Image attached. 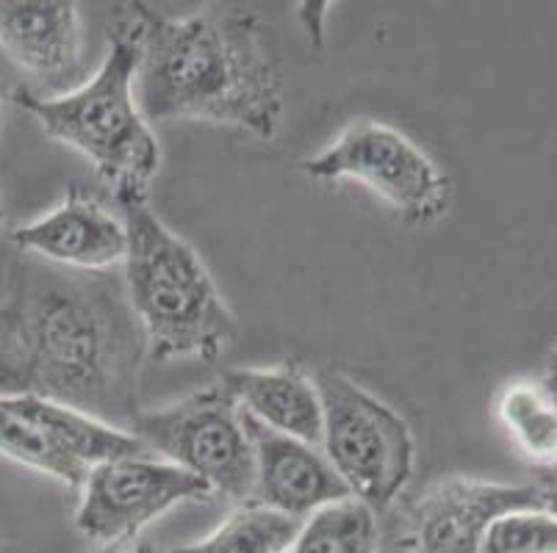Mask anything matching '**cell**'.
Returning <instances> with one entry per match:
<instances>
[{
    "label": "cell",
    "mask_w": 557,
    "mask_h": 553,
    "mask_svg": "<svg viewBox=\"0 0 557 553\" xmlns=\"http://www.w3.org/2000/svg\"><path fill=\"white\" fill-rule=\"evenodd\" d=\"M81 42L73 0H0V48L25 73L70 78L81 67Z\"/></svg>",
    "instance_id": "4fadbf2b"
},
{
    "label": "cell",
    "mask_w": 557,
    "mask_h": 553,
    "mask_svg": "<svg viewBox=\"0 0 557 553\" xmlns=\"http://www.w3.org/2000/svg\"><path fill=\"white\" fill-rule=\"evenodd\" d=\"M499 420L510 438L541 468L557 463V404L544 385L513 382L496 402Z\"/></svg>",
    "instance_id": "2e32d148"
},
{
    "label": "cell",
    "mask_w": 557,
    "mask_h": 553,
    "mask_svg": "<svg viewBox=\"0 0 557 553\" xmlns=\"http://www.w3.org/2000/svg\"><path fill=\"white\" fill-rule=\"evenodd\" d=\"M322 449L349 495L377 515L394 504L413 474L417 445L408 420L338 368H319Z\"/></svg>",
    "instance_id": "5b68a950"
},
{
    "label": "cell",
    "mask_w": 557,
    "mask_h": 553,
    "mask_svg": "<svg viewBox=\"0 0 557 553\" xmlns=\"http://www.w3.org/2000/svg\"><path fill=\"white\" fill-rule=\"evenodd\" d=\"M313 180H358L388 202L408 225H430L447 211L449 180L428 152L392 125L349 122L331 147L302 161Z\"/></svg>",
    "instance_id": "52a82bcc"
},
{
    "label": "cell",
    "mask_w": 557,
    "mask_h": 553,
    "mask_svg": "<svg viewBox=\"0 0 557 553\" xmlns=\"http://www.w3.org/2000/svg\"><path fill=\"white\" fill-rule=\"evenodd\" d=\"M0 222H3V213H0Z\"/></svg>",
    "instance_id": "484cf974"
},
{
    "label": "cell",
    "mask_w": 557,
    "mask_h": 553,
    "mask_svg": "<svg viewBox=\"0 0 557 553\" xmlns=\"http://www.w3.org/2000/svg\"><path fill=\"white\" fill-rule=\"evenodd\" d=\"M541 487L544 490H557V463H552L549 468H541Z\"/></svg>",
    "instance_id": "7402d4cb"
},
{
    "label": "cell",
    "mask_w": 557,
    "mask_h": 553,
    "mask_svg": "<svg viewBox=\"0 0 557 553\" xmlns=\"http://www.w3.org/2000/svg\"><path fill=\"white\" fill-rule=\"evenodd\" d=\"M125 225V297L148 357L214 363L236 341V318L191 243L172 232L148 197H114Z\"/></svg>",
    "instance_id": "3957f363"
},
{
    "label": "cell",
    "mask_w": 557,
    "mask_h": 553,
    "mask_svg": "<svg viewBox=\"0 0 557 553\" xmlns=\"http://www.w3.org/2000/svg\"><path fill=\"white\" fill-rule=\"evenodd\" d=\"M530 510H544L541 487L444 479L410 506L408 548L413 553H480L496 517Z\"/></svg>",
    "instance_id": "30bf717a"
},
{
    "label": "cell",
    "mask_w": 557,
    "mask_h": 553,
    "mask_svg": "<svg viewBox=\"0 0 557 553\" xmlns=\"http://www.w3.org/2000/svg\"><path fill=\"white\" fill-rule=\"evenodd\" d=\"M220 382L252 420L272 432L311 445L322 443V402L317 382L297 365L231 368L222 372Z\"/></svg>",
    "instance_id": "5bb4252c"
},
{
    "label": "cell",
    "mask_w": 557,
    "mask_h": 553,
    "mask_svg": "<svg viewBox=\"0 0 557 553\" xmlns=\"http://www.w3.org/2000/svg\"><path fill=\"white\" fill-rule=\"evenodd\" d=\"M541 504H544V512L557 517V490H544L541 487Z\"/></svg>",
    "instance_id": "603a6c76"
},
{
    "label": "cell",
    "mask_w": 557,
    "mask_h": 553,
    "mask_svg": "<svg viewBox=\"0 0 557 553\" xmlns=\"http://www.w3.org/2000/svg\"><path fill=\"white\" fill-rule=\"evenodd\" d=\"M23 393H34L28 363L23 357V349H7L0 352V399Z\"/></svg>",
    "instance_id": "d6986e66"
},
{
    "label": "cell",
    "mask_w": 557,
    "mask_h": 553,
    "mask_svg": "<svg viewBox=\"0 0 557 553\" xmlns=\"http://www.w3.org/2000/svg\"><path fill=\"white\" fill-rule=\"evenodd\" d=\"M3 100H7V86L0 84V105H3Z\"/></svg>",
    "instance_id": "d4e9b609"
},
{
    "label": "cell",
    "mask_w": 557,
    "mask_h": 553,
    "mask_svg": "<svg viewBox=\"0 0 557 553\" xmlns=\"http://www.w3.org/2000/svg\"><path fill=\"white\" fill-rule=\"evenodd\" d=\"M20 313V349L32 388L50 402L67 404L131 429L145 335L128 297L109 280H62L34 293Z\"/></svg>",
    "instance_id": "7a4b0ae2"
},
{
    "label": "cell",
    "mask_w": 557,
    "mask_h": 553,
    "mask_svg": "<svg viewBox=\"0 0 557 553\" xmlns=\"http://www.w3.org/2000/svg\"><path fill=\"white\" fill-rule=\"evenodd\" d=\"M20 349V313L17 307H0V352Z\"/></svg>",
    "instance_id": "ffe728a7"
},
{
    "label": "cell",
    "mask_w": 557,
    "mask_h": 553,
    "mask_svg": "<svg viewBox=\"0 0 557 553\" xmlns=\"http://www.w3.org/2000/svg\"><path fill=\"white\" fill-rule=\"evenodd\" d=\"M211 490L178 465L148 454L106 460L86 474L75 526L86 540L106 548H125L156 517L184 501L209 499Z\"/></svg>",
    "instance_id": "9c48e42d"
},
{
    "label": "cell",
    "mask_w": 557,
    "mask_h": 553,
    "mask_svg": "<svg viewBox=\"0 0 557 553\" xmlns=\"http://www.w3.org/2000/svg\"><path fill=\"white\" fill-rule=\"evenodd\" d=\"M136 105L150 122L195 120L275 139L283 95L256 14L206 7L161 17L141 3Z\"/></svg>",
    "instance_id": "6da1fadb"
},
{
    "label": "cell",
    "mask_w": 557,
    "mask_h": 553,
    "mask_svg": "<svg viewBox=\"0 0 557 553\" xmlns=\"http://www.w3.org/2000/svg\"><path fill=\"white\" fill-rule=\"evenodd\" d=\"M302 520L258 504H242L206 540L166 553H292Z\"/></svg>",
    "instance_id": "9a60e30c"
},
{
    "label": "cell",
    "mask_w": 557,
    "mask_h": 553,
    "mask_svg": "<svg viewBox=\"0 0 557 553\" xmlns=\"http://www.w3.org/2000/svg\"><path fill=\"white\" fill-rule=\"evenodd\" d=\"M128 432L150 454L200 479L211 495L220 493L242 504L250 501L256 449L245 413L222 382L161 410H139Z\"/></svg>",
    "instance_id": "8992f818"
},
{
    "label": "cell",
    "mask_w": 557,
    "mask_h": 553,
    "mask_svg": "<svg viewBox=\"0 0 557 553\" xmlns=\"http://www.w3.org/2000/svg\"><path fill=\"white\" fill-rule=\"evenodd\" d=\"M20 250L81 272H103L125 261L128 236L120 213L84 189H70L53 211L14 230Z\"/></svg>",
    "instance_id": "7c38bea8"
},
{
    "label": "cell",
    "mask_w": 557,
    "mask_h": 553,
    "mask_svg": "<svg viewBox=\"0 0 557 553\" xmlns=\"http://www.w3.org/2000/svg\"><path fill=\"white\" fill-rule=\"evenodd\" d=\"M245 420L256 449V481L247 504L267 506L295 520H306L322 506L349 499L347 485L327 463L325 451L272 432L247 413Z\"/></svg>",
    "instance_id": "8fae6325"
},
{
    "label": "cell",
    "mask_w": 557,
    "mask_h": 553,
    "mask_svg": "<svg viewBox=\"0 0 557 553\" xmlns=\"http://www.w3.org/2000/svg\"><path fill=\"white\" fill-rule=\"evenodd\" d=\"M292 553H377V520L358 499H342L306 517Z\"/></svg>",
    "instance_id": "e0dca14e"
},
{
    "label": "cell",
    "mask_w": 557,
    "mask_h": 553,
    "mask_svg": "<svg viewBox=\"0 0 557 553\" xmlns=\"http://www.w3.org/2000/svg\"><path fill=\"white\" fill-rule=\"evenodd\" d=\"M109 553H153L148 545H136V548H111Z\"/></svg>",
    "instance_id": "cb8c5ba5"
},
{
    "label": "cell",
    "mask_w": 557,
    "mask_h": 553,
    "mask_svg": "<svg viewBox=\"0 0 557 553\" xmlns=\"http://www.w3.org/2000/svg\"><path fill=\"white\" fill-rule=\"evenodd\" d=\"M141 3L116 7L109 23V50L98 73L59 98L20 91L17 103L42 130L92 161L100 180L120 194L148 197L159 172L161 150L148 120L136 105V70L141 55Z\"/></svg>",
    "instance_id": "277c9868"
},
{
    "label": "cell",
    "mask_w": 557,
    "mask_h": 553,
    "mask_svg": "<svg viewBox=\"0 0 557 553\" xmlns=\"http://www.w3.org/2000/svg\"><path fill=\"white\" fill-rule=\"evenodd\" d=\"M0 454L81 490L95 465L145 454V445L120 426L45 395L23 393L0 399Z\"/></svg>",
    "instance_id": "ba28073f"
},
{
    "label": "cell",
    "mask_w": 557,
    "mask_h": 553,
    "mask_svg": "<svg viewBox=\"0 0 557 553\" xmlns=\"http://www.w3.org/2000/svg\"><path fill=\"white\" fill-rule=\"evenodd\" d=\"M480 553H557V517L544 510L496 517Z\"/></svg>",
    "instance_id": "ac0fdd59"
},
{
    "label": "cell",
    "mask_w": 557,
    "mask_h": 553,
    "mask_svg": "<svg viewBox=\"0 0 557 553\" xmlns=\"http://www.w3.org/2000/svg\"><path fill=\"white\" fill-rule=\"evenodd\" d=\"M546 393L552 395V402L557 404V352H552L549 365H546V377H544Z\"/></svg>",
    "instance_id": "44dd1931"
}]
</instances>
